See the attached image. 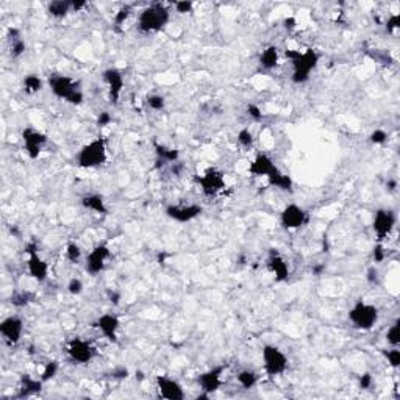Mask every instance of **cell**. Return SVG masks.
<instances>
[{"instance_id": "f546056e", "label": "cell", "mask_w": 400, "mask_h": 400, "mask_svg": "<svg viewBox=\"0 0 400 400\" xmlns=\"http://www.w3.org/2000/svg\"><path fill=\"white\" fill-rule=\"evenodd\" d=\"M34 300V294L30 293V291H19V293H14L10 299L11 305L17 306V308H22V306H27L30 302Z\"/></svg>"}, {"instance_id": "8fae6325", "label": "cell", "mask_w": 400, "mask_h": 400, "mask_svg": "<svg viewBox=\"0 0 400 400\" xmlns=\"http://www.w3.org/2000/svg\"><path fill=\"white\" fill-rule=\"evenodd\" d=\"M22 141H24V149L28 155L30 159H36L41 152H43V147L47 144V136L33 129V127H25L22 130Z\"/></svg>"}, {"instance_id": "277c9868", "label": "cell", "mask_w": 400, "mask_h": 400, "mask_svg": "<svg viewBox=\"0 0 400 400\" xmlns=\"http://www.w3.org/2000/svg\"><path fill=\"white\" fill-rule=\"evenodd\" d=\"M49 86L52 89V93L55 94L58 99L66 100L70 105H80L85 99L77 82H74L67 75H61V74L50 75L49 77Z\"/></svg>"}, {"instance_id": "6f0895ef", "label": "cell", "mask_w": 400, "mask_h": 400, "mask_svg": "<svg viewBox=\"0 0 400 400\" xmlns=\"http://www.w3.org/2000/svg\"><path fill=\"white\" fill-rule=\"evenodd\" d=\"M144 378H145V377H144V374H142L141 371H139V372H136V380H139V381H142Z\"/></svg>"}, {"instance_id": "8d00e7d4", "label": "cell", "mask_w": 400, "mask_h": 400, "mask_svg": "<svg viewBox=\"0 0 400 400\" xmlns=\"http://www.w3.org/2000/svg\"><path fill=\"white\" fill-rule=\"evenodd\" d=\"M385 358L388 359V363L392 368H398L400 366V350L397 347H392L389 350H383Z\"/></svg>"}, {"instance_id": "74e56055", "label": "cell", "mask_w": 400, "mask_h": 400, "mask_svg": "<svg viewBox=\"0 0 400 400\" xmlns=\"http://www.w3.org/2000/svg\"><path fill=\"white\" fill-rule=\"evenodd\" d=\"M132 13V5H124L114 16V25L116 27H121L127 19H129V16Z\"/></svg>"}, {"instance_id": "f1b7e54d", "label": "cell", "mask_w": 400, "mask_h": 400, "mask_svg": "<svg viewBox=\"0 0 400 400\" xmlns=\"http://www.w3.org/2000/svg\"><path fill=\"white\" fill-rule=\"evenodd\" d=\"M41 89H43V80L38 75L30 74L24 78V91L27 94H36Z\"/></svg>"}, {"instance_id": "3957f363", "label": "cell", "mask_w": 400, "mask_h": 400, "mask_svg": "<svg viewBox=\"0 0 400 400\" xmlns=\"http://www.w3.org/2000/svg\"><path fill=\"white\" fill-rule=\"evenodd\" d=\"M106 158V139L97 136L80 149V152L77 153V165L83 169H94L105 165Z\"/></svg>"}, {"instance_id": "ac0fdd59", "label": "cell", "mask_w": 400, "mask_h": 400, "mask_svg": "<svg viewBox=\"0 0 400 400\" xmlns=\"http://www.w3.org/2000/svg\"><path fill=\"white\" fill-rule=\"evenodd\" d=\"M280 169L275 166L274 159H272L269 155L266 153H258L250 163L249 166V174L253 175V177H267L270 178L272 175H275Z\"/></svg>"}, {"instance_id": "7bdbcfd3", "label": "cell", "mask_w": 400, "mask_h": 400, "mask_svg": "<svg viewBox=\"0 0 400 400\" xmlns=\"http://www.w3.org/2000/svg\"><path fill=\"white\" fill-rule=\"evenodd\" d=\"M372 258H374V263H381V261H383V260L386 258V252H385V247L381 246V243H378V244L374 247Z\"/></svg>"}, {"instance_id": "9c48e42d", "label": "cell", "mask_w": 400, "mask_h": 400, "mask_svg": "<svg viewBox=\"0 0 400 400\" xmlns=\"http://www.w3.org/2000/svg\"><path fill=\"white\" fill-rule=\"evenodd\" d=\"M25 252L28 253V261H27V269L28 274L36 280V282H46L49 275V264L39 257L38 253V246L34 243H28L25 247Z\"/></svg>"}, {"instance_id": "30bf717a", "label": "cell", "mask_w": 400, "mask_h": 400, "mask_svg": "<svg viewBox=\"0 0 400 400\" xmlns=\"http://www.w3.org/2000/svg\"><path fill=\"white\" fill-rule=\"evenodd\" d=\"M395 221H397V217H395V213L392 210L381 208V210L375 211L372 228H374V233L377 234L378 243H383L391 234V231L395 225Z\"/></svg>"}, {"instance_id": "6da1fadb", "label": "cell", "mask_w": 400, "mask_h": 400, "mask_svg": "<svg viewBox=\"0 0 400 400\" xmlns=\"http://www.w3.org/2000/svg\"><path fill=\"white\" fill-rule=\"evenodd\" d=\"M285 57L293 64V75L291 80L296 85H303L310 80L311 72L316 69L319 63V53L314 49H306L305 52L300 50H286Z\"/></svg>"}, {"instance_id": "e575fe53", "label": "cell", "mask_w": 400, "mask_h": 400, "mask_svg": "<svg viewBox=\"0 0 400 400\" xmlns=\"http://www.w3.org/2000/svg\"><path fill=\"white\" fill-rule=\"evenodd\" d=\"M57 372H58V363L57 361H49L39 378L46 383V381H49V380H52L53 377H55Z\"/></svg>"}, {"instance_id": "ab89813d", "label": "cell", "mask_w": 400, "mask_h": 400, "mask_svg": "<svg viewBox=\"0 0 400 400\" xmlns=\"http://www.w3.org/2000/svg\"><path fill=\"white\" fill-rule=\"evenodd\" d=\"M67 291L72 296H78L83 291V282L80 278H70L67 283Z\"/></svg>"}, {"instance_id": "ee69618b", "label": "cell", "mask_w": 400, "mask_h": 400, "mask_svg": "<svg viewBox=\"0 0 400 400\" xmlns=\"http://www.w3.org/2000/svg\"><path fill=\"white\" fill-rule=\"evenodd\" d=\"M366 280L371 283V285H377L380 282V272L375 266H371L368 270H366Z\"/></svg>"}, {"instance_id": "f907efd6", "label": "cell", "mask_w": 400, "mask_h": 400, "mask_svg": "<svg viewBox=\"0 0 400 400\" xmlns=\"http://www.w3.org/2000/svg\"><path fill=\"white\" fill-rule=\"evenodd\" d=\"M296 25H297V21H296V17H293V16L286 17V19L283 21V27L286 30H293V28H296Z\"/></svg>"}, {"instance_id": "11a10c76", "label": "cell", "mask_w": 400, "mask_h": 400, "mask_svg": "<svg viewBox=\"0 0 400 400\" xmlns=\"http://www.w3.org/2000/svg\"><path fill=\"white\" fill-rule=\"evenodd\" d=\"M386 188H388L389 191H395V188H397V181H395V180H388Z\"/></svg>"}, {"instance_id": "b9f144b4", "label": "cell", "mask_w": 400, "mask_h": 400, "mask_svg": "<svg viewBox=\"0 0 400 400\" xmlns=\"http://www.w3.org/2000/svg\"><path fill=\"white\" fill-rule=\"evenodd\" d=\"M400 27V14L398 13H395V14H392V16H389L388 17V21H386V25H385V28H386V31L388 33H392L394 30H397Z\"/></svg>"}, {"instance_id": "d6a6232c", "label": "cell", "mask_w": 400, "mask_h": 400, "mask_svg": "<svg viewBox=\"0 0 400 400\" xmlns=\"http://www.w3.org/2000/svg\"><path fill=\"white\" fill-rule=\"evenodd\" d=\"M145 103H147V106L150 108V110L161 111V110H165V106H166V99L163 96H158V94H152L145 99Z\"/></svg>"}, {"instance_id": "f35d334b", "label": "cell", "mask_w": 400, "mask_h": 400, "mask_svg": "<svg viewBox=\"0 0 400 400\" xmlns=\"http://www.w3.org/2000/svg\"><path fill=\"white\" fill-rule=\"evenodd\" d=\"M369 139H371V142L375 144V145H383V144L388 141V133H386L385 130H381V129H377V130H374V132L371 133Z\"/></svg>"}, {"instance_id": "5bb4252c", "label": "cell", "mask_w": 400, "mask_h": 400, "mask_svg": "<svg viewBox=\"0 0 400 400\" xmlns=\"http://www.w3.org/2000/svg\"><path fill=\"white\" fill-rule=\"evenodd\" d=\"M111 257V250L106 244H99L93 250L89 252V255L86 257V272L91 275H97L105 269L106 260Z\"/></svg>"}, {"instance_id": "603a6c76", "label": "cell", "mask_w": 400, "mask_h": 400, "mask_svg": "<svg viewBox=\"0 0 400 400\" xmlns=\"http://www.w3.org/2000/svg\"><path fill=\"white\" fill-rule=\"evenodd\" d=\"M82 207L89 210V211H93V213H97V214H106L108 213L105 198L100 194H88V195L82 197Z\"/></svg>"}, {"instance_id": "d6986e66", "label": "cell", "mask_w": 400, "mask_h": 400, "mask_svg": "<svg viewBox=\"0 0 400 400\" xmlns=\"http://www.w3.org/2000/svg\"><path fill=\"white\" fill-rule=\"evenodd\" d=\"M103 80L108 85V91H110V100L113 105L119 103L122 89H124V75L122 72L116 67H108L103 70Z\"/></svg>"}, {"instance_id": "836d02e7", "label": "cell", "mask_w": 400, "mask_h": 400, "mask_svg": "<svg viewBox=\"0 0 400 400\" xmlns=\"http://www.w3.org/2000/svg\"><path fill=\"white\" fill-rule=\"evenodd\" d=\"M25 50H27V44H25V41L22 38L11 41V46H10V55H11V58H19L21 55H24Z\"/></svg>"}, {"instance_id": "8992f818", "label": "cell", "mask_w": 400, "mask_h": 400, "mask_svg": "<svg viewBox=\"0 0 400 400\" xmlns=\"http://www.w3.org/2000/svg\"><path fill=\"white\" fill-rule=\"evenodd\" d=\"M263 363L264 371L269 377H278L288 371V356L277 345L266 344L263 347Z\"/></svg>"}, {"instance_id": "ba28073f", "label": "cell", "mask_w": 400, "mask_h": 400, "mask_svg": "<svg viewBox=\"0 0 400 400\" xmlns=\"http://www.w3.org/2000/svg\"><path fill=\"white\" fill-rule=\"evenodd\" d=\"M200 189L207 197H216L221 191L225 189V178L224 174L216 169V168H210L207 169L202 175L197 178Z\"/></svg>"}, {"instance_id": "cb8c5ba5", "label": "cell", "mask_w": 400, "mask_h": 400, "mask_svg": "<svg viewBox=\"0 0 400 400\" xmlns=\"http://www.w3.org/2000/svg\"><path fill=\"white\" fill-rule=\"evenodd\" d=\"M260 66L261 69L264 70H270V69H274L278 63V49L275 46H269L266 47L263 52H261V55H260Z\"/></svg>"}, {"instance_id": "7dc6e473", "label": "cell", "mask_w": 400, "mask_h": 400, "mask_svg": "<svg viewBox=\"0 0 400 400\" xmlns=\"http://www.w3.org/2000/svg\"><path fill=\"white\" fill-rule=\"evenodd\" d=\"M194 8V5L191 2H188V0H185V2H177L175 4V10L181 14H185V13H191Z\"/></svg>"}, {"instance_id": "9a60e30c", "label": "cell", "mask_w": 400, "mask_h": 400, "mask_svg": "<svg viewBox=\"0 0 400 400\" xmlns=\"http://www.w3.org/2000/svg\"><path fill=\"white\" fill-rule=\"evenodd\" d=\"M24 333V321L19 316H8L0 322V335L4 336L5 342L16 345L21 341Z\"/></svg>"}, {"instance_id": "60d3db41", "label": "cell", "mask_w": 400, "mask_h": 400, "mask_svg": "<svg viewBox=\"0 0 400 400\" xmlns=\"http://www.w3.org/2000/svg\"><path fill=\"white\" fill-rule=\"evenodd\" d=\"M247 114L253 119V121H257L260 122L263 119V113H261V108L255 103H249L247 105Z\"/></svg>"}, {"instance_id": "2e32d148", "label": "cell", "mask_w": 400, "mask_h": 400, "mask_svg": "<svg viewBox=\"0 0 400 400\" xmlns=\"http://www.w3.org/2000/svg\"><path fill=\"white\" fill-rule=\"evenodd\" d=\"M225 371V366H216L204 374H200L197 378V383L200 386V391L204 394L210 395L216 392L222 385V374Z\"/></svg>"}, {"instance_id": "5b68a950", "label": "cell", "mask_w": 400, "mask_h": 400, "mask_svg": "<svg viewBox=\"0 0 400 400\" xmlns=\"http://www.w3.org/2000/svg\"><path fill=\"white\" fill-rule=\"evenodd\" d=\"M349 321L358 330H363V332L372 330L374 325L378 322V308L365 300H358L350 308Z\"/></svg>"}, {"instance_id": "c3c4849f", "label": "cell", "mask_w": 400, "mask_h": 400, "mask_svg": "<svg viewBox=\"0 0 400 400\" xmlns=\"http://www.w3.org/2000/svg\"><path fill=\"white\" fill-rule=\"evenodd\" d=\"M129 374H130L129 369L122 366V368H116V369L111 372V377H113V378H117V380H122V378H127V377H129Z\"/></svg>"}, {"instance_id": "9f6ffc18", "label": "cell", "mask_w": 400, "mask_h": 400, "mask_svg": "<svg viewBox=\"0 0 400 400\" xmlns=\"http://www.w3.org/2000/svg\"><path fill=\"white\" fill-rule=\"evenodd\" d=\"M322 246H324V252H329V249H330V244H329V239H327V236H324V239H322Z\"/></svg>"}, {"instance_id": "83f0119b", "label": "cell", "mask_w": 400, "mask_h": 400, "mask_svg": "<svg viewBox=\"0 0 400 400\" xmlns=\"http://www.w3.org/2000/svg\"><path fill=\"white\" fill-rule=\"evenodd\" d=\"M236 380H238V383L244 388V389H252L258 383V375L257 372H253L250 369H244L241 372H238L236 375Z\"/></svg>"}, {"instance_id": "7402d4cb", "label": "cell", "mask_w": 400, "mask_h": 400, "mask_svg": "<svg viewBox=\"0 0 400 400\" xmlns=\"http://www.w3.org/2000/svg\"><path fill=\"white\" fill-rule=\"evenodd\" d=\"M43 385H44V381L41 378L38 380V378H33L28 374H24L21 377V388H19V392H17V397L24 398V397H30V395L38 394V392H41Z\"/></svg>"}, {"instance_id": "4fadbf2b", "label": "cell", "mask_w": 400, "mask_h": 400, "mask_svg": "<svg viewBox=\"0 0 400 400\" xmlns=\"http://www.w3.org/2000/svg\"><path fill=\"white\" fill-rule=\"evenodd\" d=\"M155 383H156V389H158V394L161 398L183 400L186 397L183 386H181L177 380H174L168 375H156Z\"/></svg>"}, {"instance_id": "d590c367", "label": "cell", "mask_w": 400, "mask_h": 400, "mask_svg": "<svg viewBox=\"0 0 400 400\" xmlns=\"http://www.w3.org/2000/svg\"><path fill=\"white\" fill-rule=\"evenodd\" d=\"M238 142H239L241 147L250 149L252 145H253V135H252V132L249 129L239 130V133H238Z\"/></svg>"}, {"instance_id": "7c38bea8", "label": "cell", "mask_w": 400, "mask_h": 400, "mask_svg": "<svg viewBox=\"0 0 400 400\" xmlns=\"http://www.w3.org/2000/svg\"><path fill=\"white\" fill-rule=\"evenodd\" d=\"M280 222L286 230H297L308 222V213L296 204H289L282 211Z\"/></svg>"}, {"instance_id": "db71d44e", "label": "cell", "mask_w": 400, "mask_h": 400, "mask_svg": "<svg viewBox=\"0 0 400 400\" xmlns=\"http://www.w3.org/2000/svg\"><path fill=\"white\" fill-rule=\"evenodd\" d=\"M324 270H325V264H324V263L313 266V274H314V275H322V272H324Z\"/></svg>"}, {"instance_id": "44dd1931", "label": "cell", "mask_w": 400, "mask_h": 400, "mask_svg": "<svg viewBox=\"0 0 400 400\" xmlns=\"http://www.w3.org/2000/svg\"><path fill=\"white\" fill-rule=\"evenodd\" d=\"M267 267H269V270L272 272V274H274L275 282L282 283V282H286L289 278V266H288L286 260L280 255L275 249H272L270 253H269Z\"/></svg>"}, {"instance_id": "52a82bcc", "label": "cell", "mask_w": 400, "mask_h": 400, "mask_svg": "<svg viewBox=\"0 0 400 400\" xmlns=\"http://www.w3.org/2000/svg\"><path fill=\"white\" fill-rule=\"evenodd\" d=\"M66 352L77 365H88L96 356V349L93 347V344L82 338H72L66 345Z\"/></svg>"}, {"instance_id": "d4e9b609", "label": "cell", "mask_w": 400, "mask_h": 400, "mask_svg": "<svg viewBox=\"0 0 400 400\" xmlns=\"http://www.w3.org/2000/svg\"><path fill=\"white\" fill-rule=\"evenodd\" d=\"M269 180V185L274 186V188H278L282 191H286V192H291L293 191V186H294V181L291 178L288 174H283L282 171H278L275 175H272Z\"/></svg>"}, {"instance_id": "7a4b0ae2", "label": "cell", "mask_w": 400, "mask_h": 400, "mask_svg": "<svg viewBox=\"0 0 400 400\" xmlns=\"http://www.w3.org/2000/svg\"><path fill=\"white\" fill-rule=\"evenodd\" d=\"M171 19L168 7L163 4H152L144 8L138 17V30L141 33H156L165 28Z\"/></svg>"}, {"instance_id": "681fc988", "label": "cell", "mask_w": 400, "mask_h": 400, "mask_svg": "<svg viewBox=\"0 0 400 400\" xmlns=\"http://www.w3.org/2000/svg\"><path fill=\"white\" fill-rule=\"evenodd\" d=\"M106 296H108V300H110L113 305H119V302H121V293H117V291H113V289H108L106 291Z\"/></svg>"}, {"instance_id": "f5cc1de1", "label": "cell", "mask_w": 400, "mask_h": 400, "mask_svg": "<svg viewBox=\"0 0 400 400\" xmlns=\"http://www.w3.org/2000/svg\"><path fill=\"white\" fill-rule=\"evenodd\" d=\"M88 4L86 2H83V0H74V2H72V11H80V10H83L85 7H86Z\"/></svg>"}, {"instance_id": "ffe728a7", "label": "cell", "mask_w": 400, "mask_h": 400, "mask_svg": "<svg viewBox=\"0 0 400 400\" xmlns=\"http://www.w3.org/2000/svg\"><path fill=\"white\" fill-rule=\"evenodd\" d=\"M97 329L102 332V335L110 341V342H116L117 341V332H119V327H121V321L116 314L113 313H106V314H102L96 324H94Z\"/></svg>"}, {"instance_id": "f6af8a7d", "label": "cell", "mask_w": 400, "mask_h": 400, "mask_svg": "<svg viewBox=\"0 0 400 400\" xmlns=\"http://www.w3.org/2000/svg\"><path fill=\"white\" fill-rule=\"evenodd\" d=\"M374 383V378L369 372H365L363 375H359V388L361 389H369Z\"/></svg>"}, {"instance_id": "4316f807", "label": "cell", "mask_w": 400, "mask_h": 400, "mask_svg": "<svg viewBox=\"0 0 400 400\" xmlns=\"http://www.w3.org/2000/svg\"><path fill=\"white\" fill-rule=\"evenodd\" d=\"M153 145H155V152L158 156V163H163V165H165V163H175L180 156L177 149H169L166 145L158 144L156 141L153 142Z\"/></svg>"}, {"instance_id": "4dcf8cb0", "label": "cell", "mask_w": 400, "mask_h": 400, "mask_svg": "<svg viewBox=\"0 0 400 400\" xmlns=\"http://www.w3.org/2000/svg\"><path fill=\"white\" fill-rule=\"evenodd\" d=\"M398 327H400V321L397 319L386 332V341L391 347H397L400 344V332H398Z\"/></svg>"}, {"instance_id": "816d5d0a", "label": "cell", "mask_w": 400, "mask_h": 400, "mask_svg": "<svg viewBox=\"0 0 400 400\" xmlns=\"http://www.w3.org/2000/svg\"><path fill=\"white\" fill-rule=\"evenodd\" d=\"M168 257H169V253H168L166 250H161V252H158V255H156V263H158L159 266H165V264H166V260H168Z\"/></svg>"}, {"instance_id": "484cf974", "label": "cell", "mask_w": 400, "mask_h": 400, "mask_svg": "<svg viewBox=\"0 0 400 400\" xmlns=\"http://www.w3.org/2000/svg\"><path fill=\"white\" fill-rule=\"evenodd\" d=\"M70 10H72V2H67V0H55V2H50L47 7L49 14L52 17H55V19H63Z\"/></svg>"}, {"instance_id": "1f68e13d", "label": "cell", "mask_w": 400, "mask_h": 400, "mask_svg": "<svg viewBox=\"0 0 400 400\" xmlns=\"http://www.w3.org/2000/svg\"><path fill=\"white\" fill-rule=\"evenodd\" d=\"M66 257L70 263H78L82 258V249L77 243H69L66 247Z\"/></svg>"}, {"instance_id": "bcb514c9", "label": "cell", "mask_w": 400, "mask_h": 400, "mask_svg": "<svg viewBox=\"0 0 400 400\" xmlns=\"http://www.w3.org/2000/svg\"><path fill=\"white\" fill-rule=\"evenodd\" d=\"M113 121V116L108 113V111H102L99 116H97V127H106V125H110Z\"/></svg>"}, {"instance_id": "e0dca14e", "label": "cell", "mask_w": 400, "mask_h": 400, "mask_svg": "<svg viewBox=\"0 0 400 400\" xmlns=\"http://www.w3.org/2000/svg\"><path fill=\"white\" fill-rule=\"evenodd\" d=\"M202 213H204V208L200 205H169L166 207V216L180 224L191 222Z\"/></svg>"}]
</instances>
